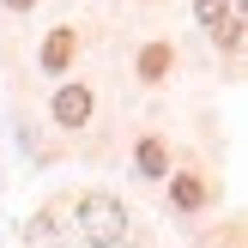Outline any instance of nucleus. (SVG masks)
I'll return each mask as SVG.
<instances>
[{
    "label": "nucleus",
    "mask_w": 248,
    "mask_h": 248,
    "mask_svg": "<svg viewBox=\"0 0 248 248\" xmlns=\"http://www.w3.org/2000/svg\"><path fill=\"white\" fill-rule=\"evenodd\" d=\"M79 224H85V236L91 242H121V230H127V212H121L115 200H103V194H91V200L79 206Z\"/></svg>",
    "instance_id": "f257e3e1"
},
{
    "label": "nucleus",
    "mask_w": 248,
    "mask_h": 248,
    "mask_svg": "<svg viewBox=\"0 0 248 248\" xmlns=\"http://www.w3.org/2000/svg\"><path fill=\"white\" fill-rule=\"evenodd\" d=\"M85 115H91V91H79V85H73V91L55 97V121H61V127H79Z\"/></svg>",
    "instance_id": "f03ea898"
},
{
    "label": "nucleus",
    "mask_w": 248,
    "mask_h": 248,
    "mask_svg": "<svg viewBox=\"0 0 248 248\" xmlns=\"http://www.w3.org/2000/svg\"><path fill=\"white\" fill-rule=\"evenodd\" d=\"M67 55H73V31H55V36H48V48H43V67H61Z\"/></svg>",
    "instance_id": "7ed1b4c3"
},
{
    "label": "nucleus",
    "mask_w": 248,
    "mask_h": 248,
    "mask_svg": "<svg viewBox=\"0 0 248 248\" xmlns=\"http://www.w3.org/2000/svg\"><path fill=\"white\" fill-rule=\"evenodd\" d=\"M140 164H145V176H164V145L145 140V145H140Z\"/></svg>",
    "instance_id": "20e7f679"
},
{
    "label": "nucleus",
    "mask_w": 248,
    "mask_h": 248,
    "mask_svg": "<svg viewBox=\"0 0 248 248\" xmlns=\"http://www.w3.org/2000/svg\"><path fill=\"white\" fill-rule=\"evenodd\" d=\"M224 18H230V0H200V24H212V31H218Z\"/></svg>",
    "instance_id": "39448f33"
},
{
    "label": "nucleus",
    "mask_w": 248,
    "mask_h": 248,
    "mask_svg": "<svg viewBox=\"0 0 248 248\" xmlns=\"http://www.w3.org/2000/svg\"><path fill=\"white\" fill-rule=\"evenodd\" d=\"M6 6H12V12H24V6H36V0H6Z\"/></svg>",
    "instance_id": "423d86ee"
}]
</instances>
